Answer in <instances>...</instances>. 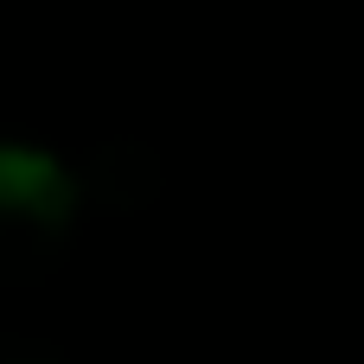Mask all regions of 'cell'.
Here are the masks:
<instances>
[{
    "mask_svg": "<svg viewBox=\"0 0 364 364\" xmlns=\"http://www.w3.org/2000/svg\"><path fill=\"white\" fill-rule=\"evenodd\" d=\"M70 179L45 147L0 141V218H64Z\"/></svg>",
    "mask_w": 364,
    "mask_h": 364,
    "instance_id": "cell-1",
    "label": "cell"
}]
</instances>
